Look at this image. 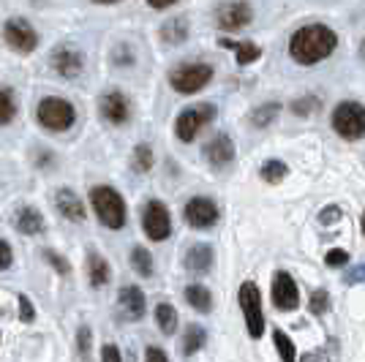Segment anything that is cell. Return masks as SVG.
Returning a JSON list of instances; mask_svg holds the SVG:
<instances>
[{
    "label": "cell",
    "instance_id": "bcb514c9",
    "mask_svg": "<svg viewBox=\"0 0 365 362\" xmlns=\"http://www.w3.org/2000/svg\"><path fill=\"white\" fill-rule=\"evenodd\" d=\"M0 338H3V335H0Z\"/></svg>",
    "mask_w": 365,
    "mask_h": 362
},
{
    "label": "cell",
    "instance_id": "5bb4252c",
    "mask_svg": "<svg viewBox=\"0 0 365 362\" xmlns=\"http://www.w3.org/2000/svg\"><path fill=\"white\" fill-rule=\"evenodd\" d=\"M49 63H52V68H55L58 76H63V79H76V76L85 71V55H82L79 49H74L71 44L55 46Z\"/></svg>",
    "mask_w": 365,
    "mask_h": 362
},
{
    "label": "cell",
    "instance_id": "277c9868",
    "mask_svg": "<svg viewBox=\"0 0 365 362\" xmlns=\"http://www.w3.org/2000/svg\"><path fill=\"white\" fill-rule=\"evenodd\" d=\"M36 120L52 134H63L76 123V106L63 95H46L36 106Z\"/></svg>",
    "mask_w": 365,
    "mask_h": 362
},
{
    "label": "cell",
    "instance_id": "60d3db41",
    "mask_svg": "<svg viewBox=\"0 0 365 362\" xmlns=\"http://www.w3.org/2000/svg\"><path fill=\"white\" fill-rule=\"evenodd\" d=\"M101 360H104V362H109V360H112V362H120L123 360L120 348L115 346V343H107V346L101 348Z\"/></svg>",
    "mask_w": 365,
    "mask_h": 362
},
{
    "label": "cell",
    "instance_id": "8fae6325",
    "mask_svg": "<svg viewBox=\"0 0 365 362\" xmlns=\"http://www.w3.org/2000/svg\"><path fill=\"white\" fill-rule=\"evenodd\" d=\"M182 218L191 229L205 232V229H213L218 224L221 210H218V205L210 197H191L182 207Z\"/></svg>",
    "mask_w": 365,
    "mask_h": 362
},
{
    "label": "cell",
    "instance_id": "ba28073f",
    "mask_svg": "<svg viewBox=\"0 0 365 362\" xmlns=\"http://www.w3.org/2000/svg\"><path fill=\"white\" fill-rule=\"evenodd\" d=\"M142 232L153 242H164L172 234V212L161 199H150L142 210Z\"/></svg>",
    "mask_w": 365,
    "mask_h": 362
},
{
    "label": "cell",
    "instance_id": "7402d4cb",
    "mask_svg": "<svg viewBox=\"0 0 365 362\" xmlns=\"http://www.w3.org/2000/svg\"><path fill=\"white\" fill-rule=\"evenodd\" d=\"M88 278H91V284L96 289L107 286L109 278H112V267H109V262L98 251L88 254Z\"/></svg>",
    "mask_w": 365,
    "mask_h": 362
},
{
    "label": "cell",
    "instance_id": "3957f363",
    "mask_svg": "<svg viewBox=\"0 0 365 362\" xmlns=\"http://www.w3.org/2000/svg\"><path fill=\"white\" fill-rule=\"evenodd\" d=\"M215 76V68L205 61H188L180 63L169 71V88L180 95H194V93L205 90Z\"/></svg>",
    "mask_w": 365,
    "mask_h": 362
},
{
    "label": "cell",
    "instance_id": "ffe728a7",
    "mask_svg": "<svg viewBox=\"0 0 365 362\" xmlns=\"http://www.w3.org/2000/svg\"><path fill=\"white\" fill-rule=\"evenodd\" d=\"M221 46H227L235 52V63L237 66H251V63H257L262 55H264V49L254 41H237V38H221Z\"/></svg>",
    "mask_w": 365,
    "mask_h": 362
},
{
    "label": "cell",
    "instance_id": "ac0fdd59",
    "mask_svg": "<svg viewBox=\"0 0 365 362\" xmlns=\"http://www.w3.org/2000/svg\"><path fill=\"white\" fill-rule=\"evenodd\" d=\"M213 248L207 242H197V245H191L185 251V270L191 272V275H207V272L213 270Z\"/></svg>",
    "mask_w": 365,
    "mask_h": 362
},
{
    "label": "cell",
    "instance_id": "4fadbf2b",
    "mask_svg": "<svg viewBox=\"0 0 365 362\" xmlns=\"http://www.w3.org/2000/svg\"><path fill=\"white\" fill-rule=\"evenodd\" d=\"M98 112L109 125H125L131 120V101L125 98V93L109 90L98 98Z\"/></svg>",
    "mask_w": 365,
    "mask_h": 362
},
{
    "label": "cell",
    "instance_id": "f1b7e54d",
    "mask_svg": "<svg viewBox=\"0 0 365 362\" xmlns=\"http://www.w3.org/2000/svg\"><path fill=\"white\" fill-rule=\"evenodd\" d=\"M16 118V98L14 90L0 85V125H9Z\"/></svg>",
    "mask_w": 365,
    "mask_h": 362
},
{
    "label": "cell",
    "instance_id": "b9f144b4",
    "mask_svg": "<svg viewBox=\"0 0 365 362\" xmlns=\"http://www.w3.org/2000/svg\"><path fill=\"white\" fill-rule=\"evenodd\" d=\"M145 360H158V362H167L169 354L164 351V348H145Z\"/></svg>",
    "mask_w": 365,
    "mask_h": 362
},
{
    "label": "cell",
    "instance_id": "836d02e7",
    "mask_svg": "<svg viewBox=\"0 0 365 362\" xmlns=\"http://www.w3.org/2000/svg\"><path fill=\"white\" fill-rule=\"evenodd\" d=\"M41 257H44V262H49V264L55 267V272H58V275H71V264H68V259L61 257L58 251L46 248V251H41Z\"/></svg>",
    "mask_w": 365,
    "mask_h": 362
},
{
    "label": "cell",
    "instance_id": "83f0119b",
    "mask_svg": "<svg viewBox=\"0 0 365 362\" xmlns=\"http://www.w3.org/2000/svg\"><path fill=\"white\" fill-rule=\"evenodd\" d=\"M155 321H158V330L164 332V335H175V330H178V311H175V305H169V302L155 305Z\"/></svg>",
    "mask_w": 365,
    "mask_h": 362
},
{
    "label": "cell",
    "instance_id": "f35d334b",
    "mask_svg": "<svg viewBox=\"0 0 365 362\" xmlns=\"http://www.w3.org/2000/svg\"><path fill=\"white\" fill-rule=\"evenodd\" d=\"M14 264V251L6 240H0V270H9Z\"/></svg>",
    "mask_w": 365,
    "mask_h": 362
},
{
    "label": "cell",
    "instance_id": "52a82bcc",
    "mask_svg": "<svg viewBox=\"0 0 365 362\" xmlns=\"http://www.w3.org/2000/svg\"><path fill=\"white\" fill-rule=\"evenodd\" d=\"M215 106L213 104H197V106H188V109H182L180 115L175 118V136L180 139V142H194L199 134H202V128L205 125H210L215 120Z\"/></svg>",
    "mask_w": 365,
    "mask_h": 362
},
{
    "label": "cell",
    "instance_id": "e0dca14e",
    "mask_svg": "<svg viewBox=\"0 0 365 362\" xmlns=\"http://www.w3.org/2000/svg\"><path fill=\"white\" fill-rule=\"evenodd\" d=\"M55 207L61 212L66 221H74V224H82L88 218V210H85V202L76 197V191L71 188H58L55 194Z\"/></svg>",
    "mask_w": 365,
    "mask_h": 362
},
{
    "label": "cell",
    "instance_id": "74e56055",
    "mask_svg": "<svg viewBox=\"0 0 365 362\" xmlns=\"http://www.w3.org/2000/svg\"><path fill=\"white\" fill-rule=\"evenodd\" d=\"M319 221L324 224V227H330V224H338V221H341V207H338V205H330V207H324V210L319 212Z\"/></svg>",
    "mask_w": 365,
    "mask_h": 362
},
{
    "label": "cell",
    "instance_id": "7a4b0ae2",
    "mask_svg": "<svg viewBox=\"0 0 365 362\" xmlns=\"http://www.w3.org/2000/svg\"><path fill=\"white\" fill-rule=\"evenodd\" d=\"M91 207L98 218L101 227L120 232L128 221V210H125V199L120 197L118 188L112 185H93L91 188Z\"/></svg>",
    "mask_w": 365,
    "mask_h": 362
},
{
    "label": "cell",
    "instance_id": "7c38bea8",
    "mask_svg": "<svg viewBox=\"0 0 365 362\" xmlns=\"http://www.w3.org/2000/svg\"><path fill=\"white\" fill-rule=\"evenodd\" d=\"M270 297H273V305L278 308V311H284V314L297 311V305H300V289H297V281L292 278L289 272L278 270L273 275Z\"/></svg>",
    "mask_w": 365,
    "mask_h": 362
},
{
    "label": "cell",
    "instance_id": "2e32d148",
    "mask_svg": "<svg viewBox=\"0 0 365 362\" xmlns=\"http://www.w3.org/2000/svg\"><path fill=\"white\" fill-rule=\"evenodd\" d=\"M235 155H237V150H235V142H232L229 134H215L213 139L205 145V158H207L210 166H215V169L229 166L235 161Z\"/></svg>",
    "mask_w": 365,
    "mask_h": 362
},
{
    "label": "cell",
    "instance_id": "d6a6232c",
    "mask_svg": "<svg viewBox=\"0 0 365 362\" xmlns=\"http://www.w3.org/2000/svg\"><path fill=\"white\" fill-rule=\"evenodd\" d=\"M308 308H311L314 316H324V314L330 311V294H327L324 289H317V291L311 294V300H308Z\"/></svg>",
    "mask_w": 365,
    "mask_h": 362
},
{
    "label": "cell",
    "instance_id": "44dd1931",
    "mask_svg": "<svg viewBox=\"0 0 365 362\" xmlns=\"http://www.w3.org/2000/svg\"><path fill=\"white\" fill-rule=\"evenodd\" d=\"M182 297H185V302L197 314H210L213 311V291L205 286V284H188V286L182 289Z\"/></svg>",
    "mask_w": 365,
    "mask_h": 362
},
{
    "label": "cell",
    "instance_id": "9a60e30c",
    "mask_svg": "<svg viewBox=\"0 0 365 362\" xmlns=\"http://www.w3.org/2000/svg\"><path fill=\"white\" fill-rule=\"evenodd\" d=\"M118 305H120V314L128 321H142L145 314H148V300H145V291L134 284L128 286H120L118 291Z\"/></svg>",
    "mask_w": 365,
    "mask_h": 362
},
{
    "label": "cell",
    "instance_id": "d590c367",
    "mask_svg": "<svg viewBox=\"0 0 365 362\" xmlns=\"http://www.w3.org/2000/svg\"><path fill=\"white\" fill-rule=\"evenodd\" d=\"M16 300H19V319H22L25 324H33V321H36V308H33L31 297H28V294H19Z\"/></svg>",
    "mask_w": 365,
    "mask_h": 362
},
{
    "label": "cell",
    "instance_id": "30bf717a",
    "mask_svg": "<svg viewBox=\"0 0 365 362\" xmlns=\"http://www.w3.org/2000/svg\"><path fill=\"white\" fill-rule=\"evenodd\" d=\"M254 22V9L248 0H224L218 9H215V25L221 31L235 33L243 31Z\"/></svg>",
    "mask_w": 365,
    "mask_h": 362
},
{
    "label": "cell",
    "instance_id": "8d00e7d4",
    "mask_svg": "<svg viewBox=\"0 0 365 362\" xmlns=\"http://www.w3.org/2000/svg\"><path fill=\"white\" fill-rule=\"evenodd\" d=\"M324 264H327V267H346V264H349V254H346L344 248H333V251H327Z\"/></svg>",
    "mask_w": 365,
    "mask_h": 362
},
{
    "label": "cell",
    "instance_id": "f546056e",
    "mask_svg": "<svg viewBox=\"0 0 365 362\" xmlns=\"http://www.w3.org/2000/svg\"><path fill=\"white\" fill-rule=\"evenodd\" d=\"M131 164L137 169L139 175H145V172H150L153 169V148L148 142H139L134 152H131Z\"/></svg>",
    "mask_w": 365,
    "mask_h": 362
},
{
    "label": "cell",
    "instance_id": "4316f807",
    "mask_svg": "<svg viewBox=\"0 0 365 362\" xmlns=\"http://www.w3.org/2000/svg\"><path fill=\"white\" fill-rule=\"evenodd\" d=\"M287 175H289V166L284 161H278V158H270V161H264L259 166V177L264 182H270V185H278Z\"/></svg>",
    "mask_w": 365,
    "mask_h": 362
},
{
    "label": "cell",
    "instance_id": "603a6c76",
    "mask_svg": "<svg viewBox=\"0 0 365 362\" xmlns=\"http://www.w3.org/2000/svg\"><path fill=\"white\" fill-rule=\"evenodd\" d=\"M161 38L164 44H182L188 38V22L182 16H172L161 25Z\"/></svg>",
    "mask_w": 365,
    "mask_h": 362
},
{
    "label": "cell",
    "instance_id": "484cf974",
    "mask_svg": "<svg viewBox=\"0 0 365 362\" xmlns=\"http://www.w3.org/2000/svg\"><path fill=\"white\" fill-rule=\"evenodd\" d=\"M278 115H281V104L278 101H267V104L257 106L251 112V125L254 128H267V125H273Z\"/></svg>",
    "mask_w": 365,
    "mask_h": 362
},
{
    "label": "cell",
    "instance_id": "cb8c5ba5",
    "mask_svg": "<svg viewBox=\"0 0 365 362\" xmlns=\"http://www.w3.org/2000/svg\"><path fill=\"white\" fill-rule=\"evenodd\" d=\"M205 343H207V330L202 324H191L185 330V335H182V354L185 357H194Z\"/></svg>",
    "mask_w": 365,
    "mask_h": 362
},
{
    "label": "cell",
    "instance_id": "ab89813d",
    "mask_svg": "<svg viewBox=\"0 0 365 362\" xmlns=\"http://www.w3.org/2000/svg\"><path fill=\"white\" fill-rule=\"evenodd\" d=\"M363 281H365V264H357V267H351V270L344 275V284H346V286L363 284Z\"/></svg>",
    "mask_w": 365,
    "mask_h": 362
},
{
    "label": "cell",
    "instance_id": "1f68e13d",
    "mask_svg": "<svg viewBox=\"0 0 365 362\" xmlns=\"http://www.w3.org/2000/svg\"><path fill=\"white\" fill-rule=\"evenodd\" d=\"M317 109H319V98H317V95H300V98L292 101V112H294L297 118H308V115L317 112Z\"/></svg>",
    "mask_w": 365,
    "mask_h": 362
},
{
    "label": "cell",
    "instance_id": "6da1fadb",
    "mask_svg": "<svg viewBox=\"0 0 365 362\" xmlns=\"http://www.w3.org/2000/svg\"><path fill=\"white\" fill-rule=\"evenodd\" d=\"M335 46H338V36L333 28H327L322 22H311L292 33L289 58L297 66H317L333 55Z\"/></svg>",
    "mask_w": 365,
    "mask_h": 362
},
{
    "label": "cell",
    "instance_id": "f6af8a7d",
    "mask_svg": "<svg viewBox=\"0 0 365 362\" xmlns=\"http://www.w3.org/2000/svg\"><path fill=\"white\" fill-rule=\"evenodd\" d=\"M360 227H363V234H365V212H363V221H360Z\"/></svg>",
    "mask_w": 365,
    "mask_h": 362
},
{
    "label": "cell",
    "instance_id": "ee69618b",
    "mask_svg": "<svg viewBox=\"0 0 365 362\" xmlns=\"http://www.w3.org/2000/svg\"><path fill=\"white\" fill-rule=\"evenodd\" d=\"M93 3H98V6H112V3H120V0H93Z\"/></svg>",
    "mask_w": 365,
    "mask_h": 362
},
{
    "label": "cell",
    "instance_id": "d4e9b609",
    "mask_svg": "<svg viewBox=\"0 0 365 362\" xmlns=\"http://www.w3.org/2000/svg\"><path fill=\"white\" fill-rule=\"evenodd\" d=\"M131 267H134L137 275H142V278H150L153 272H155L153 254L145 248V245H134V248H131Z\"/></svg>",
    "mask_w": 365,
    "mask_h": 362
},
{
    "label": "cell",
    "instance_id": "4dcf8cb0",
    "mask_svg": "<svg viewBox=\"0 0 365 362\" xmlns=\"http://www.w3.org/2000/svg\"><path fill=\"white\" fill-rule=\"evenodd\" d=\"M273 343H275V348H278V357H281V360H287V362L297 360L294 343H292V338L284 330H275L273 332Z\"/></svg>",
    "mask_w": 365,
    "mask_h": 362
},
{
    "label": "cell",
    "instance_id": "7bdbcfd3",
    "mask_svg": "<svg viewBox=\"0 0 365 362\" xmlns=\"http://www.w3.org/2000/svg\"><path fill=\"white\" fill-rule=\"evenodd\" d=\"M175 3H180V0H148V6L155 9V11H164L169 6H175Z\"/></svg>",
    "mask_w": 365,
    "mask_h": 362
},
{
    "label": "cell",
    "instance_id": "5b68a950",
    "mask_svg": "<svg viewBox=\"0 0 365 362\" xmlns=\"http://www.w3.org/2000/svg\"><path fill=\"white\" fill-rule=\"evenodd\" d=\"M237 302H240V314H243L248 338L259 341L264 335V308H262V291L254 281H243L237 289Z\"/></svg>",
    "mask_w": 365,
    "mask_h": 362
},
{
    "label": "cell",
    "instance_id": "9c48e42d",
    "mask_svg": "<svg viewBox=\"0 0 365 362\" xmlns=\"http://www.w3.org/2000/svg\"><path fill=\"white\" fill-rule=\"evenodd\" d=\"M3 38H6V44L11 46L16 55H31V52H36V46H38V33H36V28H33L25 16L6 19Z\"/></svg>",
    "mask_w": 365,
    "mask_h": 362
},
{
    "label": "cell",
    "instance_id": "e575fe53",
    "mask_svg": "<svg viewBox=\"0 0 365 362\" xmlns=\"http://www.w3.org/2000/svg\"><path fill=\"white\" fill-rule=\"evenodd\" d=\"M91 338H93V332L88 324H82V327L76 330V354H79V357H88V354H91Z\"/></svg>",
    "mask_w": 365,
    "mask_h": 362
},
{
    "label": "cell",
    "instance_id": "d6986e66",
    "mask_svg": "<svg viewBox=\"0 0 365 362\" xmlns=\"http://www.w3.org/2000/svg\"><path fill=\"white\" fill-rule=\"evenodd\" d=\"M14 229L19 234H25V237H36V234H41L46 229V221L36 207H22L14 215Z\"/></svg>",
    "mask_w": 365,
    "mask_h": 362
},
{
    "label": "cell",
    "instance_id": "8992f818",
    "mask_svg": "<svg viewBox=\"0 0 365 362\" xmlns=\"http://www.w3.org/2000/svg\"><path fill=\"white\" fill-rule=\"evenodd\" d=\"M333 131L346 142H357L365 136V106L360 101H341L333 109Z\"/></svg>",
    "mask_w": 365,
    "mask_h": 362
}]
</instances>
